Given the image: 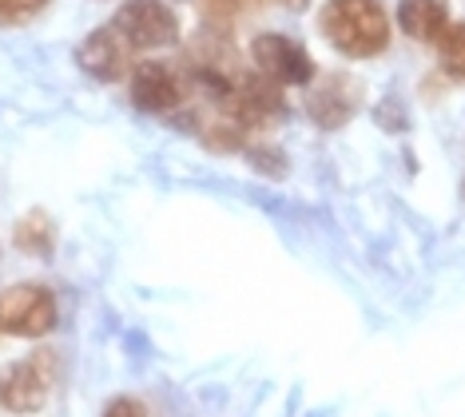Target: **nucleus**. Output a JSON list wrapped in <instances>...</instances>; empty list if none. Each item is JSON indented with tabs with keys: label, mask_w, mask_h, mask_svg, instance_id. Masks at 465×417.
Returning <instances> with one entry per match:
<instances>
[{
	"label": "nucleus",
	"mask_w": 465,
	"mask_h": 417,
	"mask_svg": "<svg viewBox=\"0 0 465 417\" xmlns=\"http://www.w3.org/2000/svg\"><path fill=\"white\" fill-rule=\"evenodd\" d=\"M13 243L20 254H33V259H48L56 251V223H52L48 211H28V215L16 219L13 227Z\"/></svg>",
	"instance_id": "10"
},
{
	"label": "nucleus",
	"mask_w": 465,
	"mask_h": 417,
	"mask_svg": "<svg viewBox=\"0 0 465 417\" xmlns=\"http://www.w3.org/2000/svg\"><path fill=\"white\" fill-rule=\"evenodd\" d=\"M52 382H56V358L48 350L13 362L0 370V410L8 413H36L45 410Z\"/></svg>",
	"instance_id": "3"
},
{
	"label": "nucleus",
	"mask_w": 465,
	"mask_h": 417,
	"mask_svg": "<svg viewBox=\"0 0 465 417\" xmlns=\"http://www.w3.org/2000/svg\"><path fill=\"white\" fill-rule=\"evenodd\" d=\"M48 0H0V28H13L33 20L36 13H45Z\"/></svg>",
	"instance_id": "12"
},
{
	"label": "nucleus",
	"mask_w": 465,
	"mask_h": 417,
	"mask_svg": "<svg viewBox=\"0 0 465 417\" xmlns=\"http://www.w3.org/2000/svg\"><path fill=\"white\" fill-rule=\"evenodd\" d=\"M319 28L351 60H374L390 45V16L382 0H326Z\"/></svg>",
	"instance_id": "1"
},
{
	"label": "nucleus",
	"mask_w": 465,
	"mask_h": 417,
	"mask_svg": "<svg viewBox=\"0 0 465 417\" xmlns=\"http://www.w3.org/2000/svg\"><path fill=\"white\" fill-rule=\"evenodd\" d=\"M132 76V104L147 115H172L175 108H183V92L187 84L179 80V72L163 60H147L135 64L128 72Z\"/></svg>",
	"instance_id": "7"
},
{
	"label": "nucleus",
	"mask_w": 465,
	"mask_h": 417,
	"mask_svg": "<svg viewBox=\"0 0 465 417\" xmlns=\"http://www.w3.org/2000/svg\"><path fill=\"white\" fill-rule=\"evenodd\" d=\"M112 28L120 32L135 52L179 45V16L163 5V0H124L112 16Z\"/></svg>",
	"instance_id": "4"
},
{
	"label": "nucleus",
	"mask_w": 465,
	"mask_h": 417,
	"mask_svg": "<svg viewBox=\"0 0 465 417\" xmlns=\"http://www.w3.org/2000/svg\"><path fill=\"white\" fill-rule=\"evenodd\" d=\"M255 5H274V8H287V13H302L311 0H255Z\"/></svg>",
	"instance_id": "16"
},
{
	"label": "nucleus",
	"mask_w": 465,
	"mask_h": 417,
	"mask_svg": "<svg viewBox=\"0 0 465 417\" xmlns=\"http://www.w3.org/2000/svg\"><path fill=\"white\" fill-rule=\"evenodd\" d=\"M104 417H147V410L135 398H115V402H108Z\"/></svg>",
	"instance_id": "15"
},
{
	"label": "nucleus",
	"mask_w": 465,
	"mask_h": 417,
	"mask_svg": "<svg viewBox=\"0 0 465 417\" xmlns=\"http://www.w3.org/2000/svg\"><path fill=\"white\" fill-rule=\"evenodd\" d=\"M251 56H255L262 76H271L274 84H291V88H306V84H314L311 52H306L294 36H287V32H262V36H255Z\"/></svg>",
	"instance_id": "5"
},
{
	"label": "nucleus",
	"mask_w": 465,
	"mask_h": 417,
	"mask_svg": "<svg viewBox=\"0 0 465 417\" xmlns=\"http://www.w3.org/2000/svg\"><path fill=\"white\" fill-rule=\"evenodd\" d=\"M132 52L135 48L120 36V32H115L112 25H104V28H92L88 36L80 40L76 64H80L84 76H92L100 84H115L132 72Z\"/></svg>",
	"instance_id": "6"
},
{
	"label": "nucleus",
	"mask_w": 465,
	"mask_h": 417,
	"mask_svg": "<svg viewBox=\"0 0 465 417\" xmlns=\"http://www.w3.org/2000/svg\"><path fill=\"white\" fill-rule=\"evenodd\" d=\"M251 164H255L262 175H287V159H282V152H274V147H255Z\"/></svg>",
	"instance_id": "14"
},
{
	"label": "nucleus",
	"mask_w": 465,
	"mask_h": 417,
	"mask_svg": "<svg viewBox=\"0 0 465 417\" xmlns=\"http://www.w3.org/2000/svg\"><path fill=\"white\" fill-rule=\"evenodd\" d=\"M319 80V76H314ZM362 108V84L351 80V76H326L314 84V92L306 95V115H311L319 127H326V132H334V127L351 124L354 112Z\"/></svg>",
	"instance_id": "8"
},
{
	"label": "nucleus",
	"mask_w": 465,
	"mask_h": 417,
	"mask_svg": "<svg viewBox=\"0 0 465 417\" xmlns=\"http://www.w3.org/2000/svg\"><path fill=\"white\" fill-rule=\"evenodd\" d=\"M433 45H438L441 68H446L453 80H465V25H450Z\"/></svg>",
	"instance_id": "11"
},
{
	"label": "nucleus",
	"mask_w": 465,
	"mask_h": 417,
	"mask_svg": "<svg viewBox=\"0 0 465 417\" xmlns=\"http://www.w3.org/2000/svg\"><path fill=\"white\" fill-rule=\"evenodd\" d=\"M398 25L406 36L421 40V45H433V40L450 28V5L446 0H401Z\"/></svg>",
	"instance_id": "9"
},
{
	"label": "nucleus",
	"mask_w": 465,
	"mask_h": 417,
	"mask_svg": "<svg viewBox=\"0 0 465 417\" xmlns=\"http://www.w3.org/2000/svg\"><path fill=\"white\" fill-rule=\"evenodd\" d=\"M239 13V0H203V25L211 32H227Z\"/></svg>",
	"instance_id": "13"
},
{
	"label": "nucleus",
	"mask_w": 465,
	"mask_h": 417,
	"mask_svg": "<svg viewBox=\"0 0 465 417\" xmlns=\"http://www.w3.org/2000/svg\"><path fill=\"white\" fill-rule=\"evenodd\" d=\"M56 326V294L40 283H16L0 291V334L45 338Z\"/></svg>",
	"instance_id": "2"
}]
</instances>
